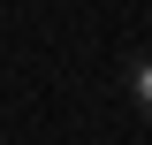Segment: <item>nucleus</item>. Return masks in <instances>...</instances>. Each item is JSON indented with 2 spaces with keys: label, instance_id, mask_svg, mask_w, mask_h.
I'll return each instance as SVG.
<instances>
[{
  "label": "nucleus",
  "instance_id": "obj_1",
  "mask_svg": "<svg viewBox=\"0 0 152 145\" xmlns=\"http://www.w3.org/2000/svg\"><path fill=\"white\" fill-rule=\"evenodd\" d=\"M129 92H137V107H145V122H152V61L129 69Z\"/></svg>",
  "mask_w": 152,
  "mask_h": 145
}]
</instances>
